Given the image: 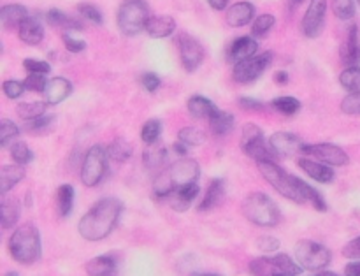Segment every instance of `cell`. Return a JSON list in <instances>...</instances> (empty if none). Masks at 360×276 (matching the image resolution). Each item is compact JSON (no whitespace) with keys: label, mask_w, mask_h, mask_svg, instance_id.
Listing matches in <instances>:
<instances>
[{"label":"cell","mask_w":360,"mask_h":276,"mask_svg":"<svg viewBox=\"0 0 360 276\" xmlns=\"http://www.w3.org/2000/svg\"><path fill=\"white\" fill-rule=\"evenodd\" d=\"M187 108L188 113L195 118H209L213 113L218 111L215 102H211L208 97H204V95H194V97L188 99Z\"/></svg>","instance_id":"cell-31"},{"label":"cell","mask_w":360,"mask_h":276,"mask_svg":"<svg viewBox=\"0 0 360 276\" xmlns=\"http://www.w3.org/2000/svg\"><path fill=\"white\" fill-rule=\"evenodd\" d=\"M150 18L152 16H150V8L146 0H123L118 9V15H116L120 32L129 37H134L146 30Z\"/></svg>","instance_id":"cell-5"},{"label":"cell","mask_w":360,"mask_h":276,"mask_svg":"<svg viewBox=\"0 0 360 276\" xmlns=\"http://www.w3.org/2000/svg\"><path fill=\"white\" fill-rule=\"evenodd\" d=\"M167 159H169V150L160 141L146 145V150L143 152V162L150 171H162L167 166Z\"/></svg>","instance_id":"cell-18"},{"label":"cell","mask_w":360,"mask_h":276,"mask_svg":"<svg viewBox=\"0 0 360 276\" xmlns=\"http://www.w3.org/2000/svg\"><path fill=\"white\" fill-rule=\"evenodd\" d=\"M297 183H299V189L303 192V197L306 203H310L311 206L317 211H327V204H325V199L322 197V194L318 190H315L313 187L308 185L306 182H303L301 178H297Z\"/></svg>","instance_id":"cell-38"},{"label":"cell","mask_w":360,"mask_h":276,"mask_svg":"<svg viewBox=\"0 0 360 276\" xmlns=\"http://www.w3.org/2000/svg\"><path fill=\"white\" fill-rule=\"evenodd\" d=\"M241 148L255 162H267V160H274V157H276L271 145H267L262 129L255 124H246L243 127Z\"/></svg>","instance_id":"cell-8"},{"label":"cell","mask_w":360,"mask_h":276,"mask_svg":"<svg viewBox=\"0 0 360 276\" xmlns=\"http://www.w3.org/2000/svg\"><path fill=\"white\" fill-rule=\"evenodd\" d=\"M11 157L16 164H22V166H27L34 160V152L25 145V143L18 141L11 146Z\"/></svg>","instance_id":"cell-45"},{"label":"cell","mask_w":360,"mask_h":276,"mask_svg":"<svg viewBox=\"0 0 360 276\" xmlns=\"http://www.w3.org/2000/svg\"><path fill=\"white\" fill-rule=\"evenodd\" d=\"M160 134H162V122L159 118H152L141 129V139H143L144 145H153L160 139Z\"/></svg>","instance_id":"cell-41"},{"label":"cell","mask_w":360,"mask_h":276,"mask_svg":"<svg viewBox=\"0 0 360 276\" xmlns=\"http://www.w3.org/2000/svg\"><path fill=\"white\" fill-rule=\"evenodd\" d=\"M339 55H341V62L348 67L357 66L360 62V34L357 25H352L348 29V36L343 41Z\"/></svg>","instance_id":"cell-17"},{"label":"cell","mask_w":360,"mask_h":276,"mask_svg":"<svg viewBox=\"0 0 360 276\" xmlns=\"http://www.w3.org/2000/svg\"><path fill=\"white\" fill-rule=\"evenodd\" d=\"M239 106L243 109H248V111H262V109H266V104L262 101H257V99L252 97H241L239 99Z\"/></svg>","instance_id":"cell-55"},{"label":"cell","mask_w":360,"mask_h":276,"mask_svg":"<svg viewBox=\"0 0 360 276\" xmlns=\"http://www.w3.org/2000/svg\"><path fill=\"white\" fill-rule=\"evenodd\" d=\"M276 111L287 115V117H292V115L299 113L301 111V101L296 97H290V95H283V97H276L271 102Z\"/></svg>","instance_id":"cell-40"},{"label":"cell","mask_w":360,"mask_h":276,"mask_svg":"<svg viewBox=\"0 0 360 276\" xmlns=\"http://www.w3.org/2000/svg\"><path fill=\"white\" fill-rule=\"evenodd\" d=\"M343 257L346 259H360V236L355 238V240L348 241V243L343 247Z\"/></svg>","instance_id":"cell-54"},{"label":"cell","mask_w":360,"mask_h":276,"mask_svg":"<svg viewBox=\"0 0 360 276\" xmlns=\"http://www.w3.org/2000/svg\"><path fill=\"white\" fill-rule=\"evenodd\" d=\"M225 197V182L222 178H215L209 183L208 190H206L204 199L199 204V211H209L215 210L216 206H220L222 201Z\"/></svg>","instance_id":"cell-27"},{"label":"cell","mask_w":360,"mask_h":276,"mask_svg":"<svg viewBox=\"0 0 360 276\" xmlns=\"http://www.w3.org/2000/svg\"><path fill=\"white\" fill-rule=\"evenodd\" d=\"M273 51H266V53L262 55H255V57L241 60V62L234 64L232 76H234V80L238 81V83H253V81L259 80L264 74V71L273 64Z\"/></svg>","instance_id":"cell-10"},{"label":"cell","mask_w":360,"mask_h":276,"mask_svg":"<svg viewBox=\"0 0 360 276\" xmlns=\"http://www.w3.org/2000/svg\"><path fill=\"white\" fill-rule=\"evenodd\" d=\"M48 102L46 101H32V102H23L16 108V113L18 117L22 118L23 122H29L34 120V118H39L46 113V108H48Z\"/></svg>","instance_id":"cell-34"},{"label":"cell","mask_w":360,"mask_h":276,"mask_svg":"<svg viewBox=\"0 0 360 276\" xmlns=\"http://www.w3.org/2000/svg\"><path fill=\"white\" fill-rule=\"evenodd\" d=\"M23 67H25L29 73H36V74H50L51 73V66L44 60H37V59H27L23 62Z\"/></svg>","instance_id":"cell-51"},{"label":"cell","mask_w":360,"mask_h":276,"mask_svg":"<svg viewBox=\"0 0 360 276\" xmlns=\"http://www.w3.org/2000/svg\"><path fill=\"white\" fill-rule=\"evenodd\" d=\"M346 276H360V259H355V262L348 264L345 268Z\"/></svg>","instance_id":"cell-56"},{"label":"cell","mask_w":360,"mask_h":276,"mask_svg":"<svg viewBox=\"0 0 360 276\" xmlns=\"http://www.w3.org/2000/svg\"><path fill=\"white\" fill-rule=\"evenodd\" d=\"M108 153H109V159L116 160V162H127V160L132 159L134 148L127 139L118 138L108 146Z\"/></svg>","instance_id":"cell-35"},{"label":"cell","mask_w":360,"mask_h":276,"mask_svg":"<svg viewBox=\"0 0 360 276\" xmlns=\"http://www.w3.org/2000/svg\"><path fill=\"white\" fill-rule=\"evenodd\" d=\"M290 2H292V6H296V8H297V6H301V4H303L304 0H290Z\"/></svg>","instance_id":"cell-59"},{"label":"cell","mask_w":360,"mask_h":276,"mask_svg":"<svg viewBox=\"0 0 360 276\" xmlns=\"http://www.w3.org/2000/svg\"><path fill=\"white\" fill-rule=\"evenodd\" d=\"M299 168L310 176L311 180L318 183H331L334 182V171L329 168L327 164L320 162V160H311V159H301Z\"/></svg>","instance_id":"cell-24"},{"label":"cell","mask_w":360,"mask_h":276,"mask_svg":"<svg viewBox=\"0 0 360 276\" xmlns=\"http://www.w3.org/2000/svg\"><path fill=\"white\" fill-rule=\"evenodd\" d=\"M243 215L259 227H276L281 222V211L269 196L262 192L248 194L243 201Z\"/></svg>","instance_id":"cell-3"},{"label":"cell","mask_w":360,"mask_h":276,"mask_svg":"<svg viewBox=\"0 0 360 276\" xmlns=\"http://www.w3.org/2000/svg\"><path fill=\"white\" fill-rule=\"evenodd\" d=\"M276 18L273 15H260L257 16L255 22L252 25V36L253 37H266L267 34L273 30Z\"/></svg>","instance_id":"cell-44"},{"label":"cell","mask_w":360,"mask_h":276,"mask_svg":"<svg viewBox=\"0 0 360 276\" xmlns=\"http://www.w3.org/2000/svg\"><path fill=\"white\" fill-rule=\"evenodd\" d=\"M78 13L92 23H97V25L104 23V16H102V13L99 11V8H95L94 4H80L78 6Z\"/></svg>","instance_id":"cell-47"},{"label":"cell","mask_w":360,"mask_h":276,"mask_svg":"<svg viewBox=\"0 0 360 276\" xmlns=\"http://www.w3.org/2000/svg\"><path fill=\"white\" fill-rule=\"evenodd\" d=\"M20 215H22V208L16 199H9V197L2 196V206H0V220H2V229H13L18 224Z\"/></svg>","instance_id":"cell-30"},{"label":"cell","mask_w":360,"mask_h":276,"mask_svg":"<svg viewBox=\"0 0 360 276\" xmlns=\"http://www.w3.org/2000/svg\"><path fill=\"white\" fill-rule=\"evenodd\" d=\"M72 94V83L65 78H53L48 81L44 90V101L50 106H58Z\"/></svg>","instance_id":"cell-21"},{"label":"cell","mask_w":360,"mask_h":276,"mask_svg":"<svg viewBox=\"0 0 360 276\" xmlns=\"http://www.w3.org/2000/svg\"><path fill=\"white\" fill-rule=\"evenodd\" d=\"M18 136L20 129L15 122L8 120V118H4V120L0 122V146H2V148H8L11 143H15V139L18 138Z\"/></svg>","instance_id":"cell-42"},{"label":"cell","mask_w":360,"mask_h":276,"mask_svg":"<svg viewBox=\"0 0 360 276\" xmlns=\"http://www.w3.org/2000/svg\"><path fill=\"white\" fill-rule=\"evenodd\" d=\"M74 197H76V192H74V187L72 185H60V189L57 190V210L58 215L62 218L69 217L74 208Z\"/></svg>","instance_id":"cell-33"},{"label":"cell","mask_w":360,"mask_h":276,"mask_svg":"<svg viewBox=\"0 0 360 276\" xmlns=\"http://www.w3.org/2000/svg\"><path fill=\"white\" fill-rule=\"evenodd\" d=\"M166 173V176L169 178L171 185L176 190L178 187L188 185V183H195L201 176V166L197 164V160L188 159V157H180L176 162H173L169 166V169Z\"/></svg>","instance_id":"cell-12"},{"label":"cell","mask_w":360,"mask_h":276,"mask_svg":"<svg viewBox=\"0 0 360 276\" xmlns=\"http://www.w3.org/2000/svg\"><path fill=\"white\" fill-rule=\"evenodd\" d=\"M27 16H29V9L22 4H6L0 9V23L6 30L20 29Z\"/></svg>","instance_id":"cell-26"},{"label":"cell","mask_w":360,"mask_h":276,"mask_svg":"<svg viewBox=\"0 0 360 276\" xmlns=\"http://www.w3.org/2000/svg\"><path fill=\"white\" fill-rule=\"evenodd\" d=\"M23 178H25V169H23L22 164L2 166V169H0V194L6 196V194L11 189H15Z\"/></svg>","instance_id":"cell-28"},{"label":"cell","mask_w":360,"mask_h":276,"mask_svg":"<svg viewBox=\"0 0 360 276\" xmlns=\"http://www.w3.org/2000/svg\"><path fill=\"white\" fill-rule=\"evenodd\" d=\"M355 0H332V13L341 22H348L355 16Z\"/></svg>","instance_id":"cell-43"},{"label":"cell","mask_w":360,"mask_h":276,"mask_svg":"<svg viewBox=\"0 0 360 276\" xmlns=\"http://www.w3.org/2000/svg\"><path fill=\"white\" fill-rule=\"evenodd\" d=\"M288 81H290V78H288L287 71H278V73L274 74V83H278V85H287Z\"/></svg>","instance_id":"cell-58"},{"label":"cell","mask_w":360,"mask_h":276,"mask_svg":"<svg viewBox=\"0 0 360 276\" xmlns=\"http://www.w3.org/2000/svg\"><path fill=\"white\" fill-rule=\"evenodd\" d=\"M306 155L318 159L320 162L327 164V166H346L350 162V157L341 146H336L332 143H317V145L306 146Z\"/></svg>","instance_id":"cell-15"},{"label":"cell","mask_w":360,"mask_h":276,"mask_svg":"<svg viewBox=\"0 0 360 276\" xmlns=\"http://www.w3.org/2000/svg\"><path fill=\"white\" fill-rule=\"evenodd\" d=\"M257 50H259V43L253 39V36H243L229 44L227 51H225V59L229 64H238L241 60L250 59V57H255Z\"/></svg>","instance_id":"cell-16"},{"label":"cell","mask_w":360,"mask_h":276,"mask_svg":"<svg viewBox=\"0 0 360 276\" xmlns=\"http://www.w3.org/2000/svg\"><path fill=\"white\" fill-rule=\"evenodd\" d=\"M62 41H64L65 48H67L71 53H83V51L87 50V43L81 39H76V37L72 36V32L62 34Z\"/></svg>","instance_id":"cell-50"},{"label":"cell","mask_w":360,"mask_h":276,"mask_svg":"<svg viewBox=\"0 0 360 276\" xmlns=\"http://www.w3.org/2000/svg\"><path fill=\"white\" fill-rule=\"evenodd\" d=\"M357 2H359V4H360V0H357Z\"/></svg>","instance_id":"cell-60"},{"label":"cell","mask_w":360,"mask_h":276,"mask_svg":"<svg viewBox=\"0 0 360 276\" xmlns=\"http://www.w3.org/2000/svg\"><path fill=\"white\" fill-rule=\"evenodd\" d=\"M257 248H259L262 254H273L280 248V240L274 236H260L257 240Z\"/></svg>","instance_id":"cell-52"},{"label":"cell","mask_w":360,"mask_h":276,"mask_svg":"<svg viewBox=\"0 0 360 276\" xmlns=\"http://www.w3.org/2000/svg\"><path fill=\"white\" fill-rule=\"evenodd\" d=\"M296 259L308 271H322L332 261V254L327 247L311 240H303L296 247Z\"/></svg>","instance_id":"cell-9"},{"label":"cell","mask_w":360,"mask_h":276,"mask_svg":"<svg viewBox=\"0 0 360 276\" xmlns=\"http://www.w3.org/2000/svg\"><path fill=\"white\" fill-rule=\"evenodd\" d=\"M257 166H259V171L260 175L264 176V180H266L278 194L287 197L288 201H294V203H306L303 197V192H301L299 189V183H297V176L288 175V173L285 171V169H281L274 160L257 162Z\"/></svg>","instance_id":"cell-4"},{"label":"cell","mask_w":360,"mask_h":276,"mask_svg":"<svg viewBox=\"0 0 360 276\" xmlns=\"http://www.w3.org/2000/svg\"><path fill=\"white\" fill-rule=\"evenodd\" d=\"M325 15H327V0H310V6L301 22V30L304 36L310 39L320 36L325 25Z\"/></svg>","instance_id":"cell-13"},{"label":"cell","mask_w":360,"mask_h":276,"mask_svg":"<svg viewBox=\"0 0 360 276\" xmlns=\"http://www.w3.org/2000/svg\"><path fill=\"white\" fill-rule=\"evenodd\" d=\"M123 204L116 197H104L88 210L78 224L80 236L87 241H102L116 229L122 217Z\"/></svg>","instance_id":"cell-1"},{"label":"cell","mask_w":360,"mask_h":276,"mask_svg":"<svg viewBox=\"0 0 360 276\" xmlns=\"http://www.w3.org/2000/svg\"><path fill=\"white\" fill-rule=\"evenodd\" d=\"M9 254L13 255L16 262L23 266H30L41 259V236L39 231L34 224H25L18 227L11 238H9Z\"/></svg>","instance_id":"cell-2"},{"label":"cell","mask_w":360,"mask_h":276,"mask_svg":"<svg viewBox=\"0 0 360 276\" xmlns=\"http://www.w3.org/2000/svg\"><path fill=\"white\" fill-rule=\"evenodd\" d=\"M139 81H141V85H143V87L146 88V92H150V94H153V92L159 90L160 85H162V80H160V78L157 76L155 73H144V74H141Z\"/></svg>","instance_id":"cell-53"},{"label":"cell","mask_w":360,"mask_h":276,"mask_svg":"<svg viewBox=\"0 0 360 276\" xmlns=\"http://www.w3.org/2000/svg\"><path fill=\"white\" fill-rule=\"evenodd\" d=\"M46 22L55 29H62L65 32H80V30H83V23L78 22L76 18L67 16L60 9H50L46 13Z\"/></svg>","instance_id":"cell-29"},{"label":"cell","mask_w":360,"mask_h":276,"mask_svg":"<svg viewBox=\"0 0 360 276\" xmlns=\"http://www.w3.org/2000/svg\"><path fill=\"white\" fill-rule=\"evenodd\" d=\"M339 85L345 88L346 92L353 94V92L360 90V67L350 66L339 74Z\"/></svg>","instance_id":"cell-37"},{"label":"cell","mask_w":360,"mask_h":276,"mask_svg":"<svg viewBox=\"0 0 360 276\" xmlns=\"http://www.w3.org/2000/svg\"><path fill=\"white\" fill-rule=\"evenodd\" d=\"M120 261L116 255L104 254L99 257L92 259L87 264V273L90 276H113L118 273Z\"/></svg>","instance_id":"cell-22"},{"label":"cell","mask_w":360,"mask_h":276,"mask_svg":"<svg viewBox=\"0 0 360 276\" xmlns=\"http://www.w3.org/2000/svg\"><path fill=\"white\" fill-rule=\"evenodd\" d=\"M109 153L101 145H94L85 155L81 164V182L88 189L97 187L108 175Z\"/></svg>","instance_id":"cell-7"},{"label":"cell","mask_w":360,"mask_h":276,"mask_svg":"<svg viewBox=\"0 0 360 276\" xmlns=\"http://www.w3.org/2000/svg\"><path fill=\"white\" fill-rule=\"evenodd\" d=\"M178 141L187 145L188 148H194V146L204 145L206 134L197 127H183L180 129V132H178Z\"/></svg>","instance_id":"cell-39"},{"label":"cell","mask_w":360,"mask_h":276,"mask_svg":"<svg viewBox=\"0 0 360 276\" xmlns=\"http://www.w3.org/2000/svg\"><path fill=\"white\" fill-rule=\"evenodd\" d=\"M255 18V8L250 2H238V4L232 6L227 11V16H225V22H227L229 27L232 29H241V27H246L248 23H252V20Z\"/></svg>","instance_id":"cell-20"},{"label":"cell","mask_w":360,"mask_h":276,"mask_svg":"<svg viewBox=\"0 0 360 276\" xmlns=\"http://www.w3.org/2000/svg\"><path fill=\"white\" fill-rule=\"evenodd\" d=\"M341 111L350 117H359L360 115V90L346 95L341 102Z\"/></svg>","instance_id":"cell-46"},{"label":"cell","mask_w":360,"mask_h":276,"mask_svg":"<svg viewBox=\"0 0 360 276\" xmlns=\"http://www.w3.org/2000/svg\"><path fill=\"white\" fill-rule=\"evenodd\" d=\"M229 2H231V0H208V4L211 6L215 11H224L229 6Z\"/></svg>","instance_id":"cell-57"},{"label":"cell","mask_w":360,"mask_h":276,"mask_svg":"<svg viewBox=\"0 0 360 276\" xmlns=\"http://www.w3.org/2000/svg\"><path fill=\"white\" fill-rule=\"evenodd\" d=\"M303 269V266L297 264L287 254H266V257H259L250 262V273L259 276H299Z\"/></svg>","instance_id":"cell-6"},{"label":"cell","mask_w":360,"mask_h":276,"mask_svg":"<svg viewBox=\"0 0 360 276\" xmlns=\"http://www.w3.org/2000/svg\"><path fill=\"white\" fill-rule=\"evenodd\" d=\"M234 115L227 113V111H216L209 117V125H211V131L215 132L216 136H225L231 134L232 129H234Z\"/></svg>","instance_id":"cell-32"},{"label":"cell","mask_w":360,"mask_h":276,"mask_svg":"<svg viewBox=\"0 0 360 276\" xmlns=\"http://www.w3.org/2000/svg\"><path fill=\"white\" fill-rule=\"evenodd\" d=\"M271 148L280 157L306 155V143L292 132H274L269 138Z\"/></svg>","instance_id":"cell-14"},{"label":"cell","mask_w":360,"mask_h":276,"mask_svg":"<svg viewBox=\"0 0 360 276\" xmlns=\"http://www.w3.org/2000/svg\"><path fill=\"white\" fill-rule=\"evenodd\" d=\"M55 124H57V117H55V115L44 113L43 117L25 122V129L27 132H30V134L39 136V134H46V132H50Z\"/></svg>","instance_id":"cell-36"},{"label":"cell","mask_w":360,"mask_h":276,"mask_svg":"<svg viewBox=\"0 0 360 276\" xmlns=\"http://www.w3.org/2000/svg\"><path fill=\"white\" fill-rule=\"evenodd\" d=\"M176 44L178 51H180V59L183 69L187 71V73L197 71L206 59L204 46H202L194 36H190V34L187 32H181L180 36L176 37Z\"/></svg>","instance_id":"cell-11"},{"label":"cell","mask_w":360,"mask_h":276,"mask_svg":"<svg viewBox=\"0 0 360 276\" xmlns=\"http://www.w3.org/2000/svg\"><path fill=\"white\" fill-rule=\"evenodd\" d=\"M174 30H176V20L167 15L152 16L146 25V32L153 39H166V37L173 36Z\"/></svg>","instance_id":"cell-23"},{"label":"cell","mask_w":360,"mask_h":276,"mask_svg":"<svg viewBox=\"0 0 360 276\" xmlns=\"http://www.w3.org/2000/svg\"><path fill=\"white\" fill-rule=\"evenodd\" d=\"M25 88L30 92H41V94H44V90H46V74H36V73H30L29 76L25 78Z\"/></svg>","instance_id":"cell-48"},{"label":"cell","mask_w":360,"mask_h":276,"mask_svg":"<svg viewBox=\"0 0 360 276\" xmlns=\"http://www.w3.org/2000/svg\"><path fill=\"white\" fill-rule=\"evenodd\" d=\"M197 196H199V185L197 182H195V183H188V185H183V187H178V189L174 190L167 199H169L171 208H173L174 211H180L181 213V211H187L188 208L192 206V203L197 199Z\"/></svg>","instance_id":"cell-19"},{"label":"cell","mask_w":360,"mask_h":276,"mask_svg":"<svg viewBox=\"0 0 360 276\" xmlns=\"http://www.w3.org/2000/svg\"><path fill=\"white\" fill-rule=\"evenodd\" d=\"M18 36L20 39H22L25 44H29V46H37V44L43 43L44 39L43 23H41L37 18L27 16V18L22 22V25H20Z\"/></svg>","instance_id":"cell-25"},{"label":"cell","mask_w":360,"mask_h":276,"mask_svg":"<svg viewBox=\"0 0 360 276\" xmlns=\"http://www.w3.org/2000/svg\"><path fill=\"white\" fill-rule=\"evenodd\" d=\"M25 83H20V81H15V80H8L4 81V85H2V92H4V95L8 99H20L23 94H25Z\"/></svg>","instance_id":"cell-49"}]
</instances>
